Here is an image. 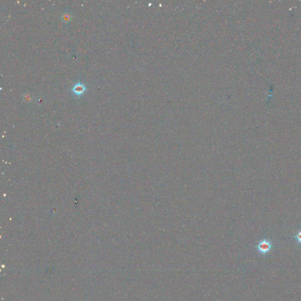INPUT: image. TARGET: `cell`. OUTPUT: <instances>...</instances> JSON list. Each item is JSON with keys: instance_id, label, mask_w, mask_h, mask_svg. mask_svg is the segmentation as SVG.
<instances>
[{"instance_id": "obj_1", "label": "cell", "mask_w": 301, "mask_h": 301, "mask_svg": "<svg viewBox=\"0 0 301 301\" xmlns=\"http://www.w3.org/2000/svg\"><path fill=\"white\" fill-rule=\"evenodd\" d=\"M273 245L271 241L264 238L259 241L256 246V249L259 254L265 256L267 255L272 249Z\"/></svg>"}, {"instance_id": "obj_2", "label": "cell", "mask_w": 301, "mask_h": 301, "mask_svg": "<svg viewBox=\"0 0 301 301\" xmlns=\"http://www.w3.org/2000/svg\"><path fill=\"white\" fill-rule=\"evenodd\" d=\"M85 90H86V88L84 84L78 83L73 87L72 91L73 94H75L76 95L80 96L84 93Z\"/></svg>"}, {"instance_id": "obj_3", "label": "cell", "mask_w": 301, "mask_h": 301, "mask_svg": "<svg viewBox=\"0 0 301 301\" xmlns=\"http://www.w3.org/2000/svg\"><path fill=\"white\" fill-rule=\"evenodd\" d=\"M293 238L297 244L301 245V229L296 232V234L293 236Z\"/></svg>"}]
</instances>
